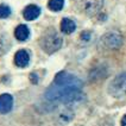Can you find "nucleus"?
<instances>
[{
    "label": "nucleus",
    "instance_id": "7ed1b4c3",
    "mask_svg": "<svg viewBox=\"0 0 126 126\" xmlns=\"http://www.w3.org/2000/svg\"><path fill=\"white\" fill-rule=\"evenodd\" d=\"M108 93L113 98H123L126 95V71L113 79L108 84Z\"/></svg>",
    "mask_w": 126,
    "mask_h": 126
},
{
    "label": "nucleus",
    "instance_id": "dca6fc26",
    "mask_svg": "<svg viewBox=\"0 0 126 126\" xmlns=\"http://www.w3.org/2000/svg\"><path fill=\"white\" fill-rule=\"evenodd\" d=\"M81 39H82L83 42H88V41L91 39V32H88V31L82 32V35H81Z\"/></svg>",
    "mask_w": 126,
    "mask_h": 126
},
{
    "label": "nucleus",
    "instance_id": "f8f14e48",
    "mask_svg": "<svg viewBox=\"0 0 126 126\" xmlns=\"http://www.w3.org/2000/svg\"><path fill=\"white\" fill-rule=\"evenodd\" d=\"M74 118V113L71 110H64L61 114H60V117H58V120H60V123L62 124V125H65V124H68L70 123L71 120Z\"/></svg>",
    "mask_w": 126,
    "mask_h": 126
},
{
    "label": "nucleus",
    "instance_id": "2eb2a0df",
    "mask_svg": "<svg viewBox=\"0 0 126 126\" xmlns=\"http://www.w3.org/2000/svg\"><path fill=\"white\" fill-rule=\"evenodd\" d=\"M11 14V8L7 5H0V18H7Z\"/></svg>",
    "mask_w": 126,
    "mask_h": 126
},
{
    "label": "nucleus",
    "instance_id": "6e6552de",
    "mask_svg": "<svg viewBox=\"0 0 126 126\" xmlns=\"http://www.w3.org/2000/svg\"><path fill=\"white\" fill-rule=\"evenodd\" d=\"M30 62V55L26 50H19L17 51V54L14 55V63L16 65L20 67V68H24L26 67Z\"/></svg>",
    "mask_w": 126,
    "mask_h": 126
},
{
    "label": "nucleus",
    "instance_id": "f257e3e1",
    "mask_svg": "<svg viewBox=\"0 0 126 126\" xmlns=\"http://www.w3.org/2000/svg\"><path fill=\"white\" fill-rule=\"evenodd\" d=\"M45 99L48 101L61 102L64 105H76L83 102L86 95L76 87L52 83V86L45 92Z\"/></svg>",
    "mask_w": 126,
    "mask_h": 126
},
{
    "label": "nucleus",
    "instance_id": "ddd939ff",
    "mask_svg": "<svg viewBox=\"0 0 126 126\" xmlns=\"http://www.w3.org/2000/svg\"><path fill=\"white\" fill-rule=\"evenodd\" d=\"M63 5H64V0H49L48 2V6L51 11H61L63 8Z\"/></svg>",
    "mask_w": 126,
    "mask_h": 126
},
{
    "label": "nucleus",
    "instance_id": "0eeeda50",
    "mask_svg": "<svg viewBox=\"0 0 126 126\" xmlns=\"http://www.w3.org/2000/svg\"><path fill=\"white\" fill-rule=\"evenodd\" d=\"M13 106V98L10 94H2L0 95V113L6 114L12 110Z\"/></svg>",
    "mask_w": 126,
    "mask_h": 126
},
{
    "label": "nucleus",
    "instance_id": "1a4fd4ad",
    "mask_svg": "<svg viewBox=\"0 0 126 126\" xmlns=\"http://www.w3.org/2000/svg\"><path fill=\"white\" fill-rule=\"evenodd\" d=\"M41 14V8L36 5H29L24 12H23V16L26 20H35L36 18H38Z\"/></svg>",
    "mask_w": 126,
    "mask_h": 126
},
{
    "label": "nucleus",
    "instance_id": "4468645a",
    "mask_svg": "<svg viewBox=\"0 0 126 126\" xmlns=\"http://www.w3.org/2000/svg\"><path fill=\"white\" fill-rule=\"evenodd\" d=\"M10 49V42L5 36L0 35V56L6 54Z\"/></svg>",
    "mask_w": 126,
    "mask_h": 126
},
{
    "label": "nucleus",
    "instance_id": "f03ea898",
    "mask_svg": "<svg viewBox=\"0 0 126 126\" xmlns=\"http://www.w3.org/2000/svg\"><path fill=\"white\" fill-rule=\"evenodd\" d=\"M39 44L47 54H54L62 47V37L57 33L56 30L50 29L41 37Z\"/></svg>",
    "mask_w": 126,
    "mask_h": 126
},
{
    "label": "nucleus",
    "instance_id": "a211bd4d",
    "mask_svg": "<svg viewBox=\"0 0 126 126\" xmlns=\"http://www.w3.org/2000/svg\"><path fill=\"white\" fill-rule=\"evenodd\" d=\"M121 126H126V114L123 117V119H121Z\"/></svg>",
    "mask_w": 126,
    "mask_h": 126
},
{
    "label": "nucleus",
    "instance_id": "39448f33",
    "mask_svg": "<svg viewBox=\"0 0 126 126\" xmlns=\"http://www.w3.org/2000/svg\"><path fill=\"white\" fill-rule=\"evenodd\" d=\"M101 44L105 49H110V50H117L119 49L123 44V37L119 32L117 31H111V32H107L102 36L101 38Z\"/></svg>",
    "mask_w": 126,
    "mask_h": 126
},
{
    "label": "nucleus",
    "instance_id": "20e7f679",
    "mask_svg": "<svg viewBox=\"0 0 126 126\" xmlns=\"http://www.w3.org/2000/svg\"><path fill=\"white\" fill-rule=\"evenodd\" d=\"M104 5V0H77V7L87 16H95Z\"/></svg>",
    "mask_w": 126,
    "mask_h": 126
},
{
    "label": "nucleus",
    "instance_id": "9d476101",
    "mask_svg": "<svg viewBox=\"0 0 126 126\" xmlns=\"http://www.w3.org/2000/svg\"><path fill=\"white\" fill-rule=\"evenodd\" d=\"M14 36H16V38L18 39V41H20V42H24V41H26L29 38V36H30V30L26 25H19L18 28L16 29V31H14Z\"/></svg>",
    "mask_w": 126,
    "mask_h": 126
},
{
    "label": "nucleus",
    "instance_id": "9b49d317",
    "mask_svg": "<svg viewBox=\"0 0 126 126\" xmlns=\"http://www.w3.org/2000/svg\"><path fill=\"white\" fill-rule=\"evenodd\" d=\"M75 29H76V25L71 19H69V18H63L62 19V21H61V31L63 33H67V35L73 33L75 31Z\"/></svg>",
    "mask_w": 126,
    "mask_h": 126
},
{
    "label": "nucleus",
    "instance_id": "f3484780",
    "mask_svg": "<svg viewBox=\"0 0 126 126\" xmlns=\"http://www.w3.org/2000/svg\"><path fill=\"white\" fill-rule=\"evenodd\" d=\"M30 80H31L32 83H37V82H38V77H37V75H36L35 73H32V74L30 75Z\"/></svg>",
    "mask_w": 126,
    "mask_h": 126
},
{
    "label": "nucleus",
    "instance_id": "423d86ee",
    "mask_svg": "<svg viewBox=\"0 0 126 126\" xmlns=\"http://www.w3.org/2000/svg\"><path fill=\"white\" fill-rule=\"evenodd\" d=\"M54 83L56 84H63V86H73V87H76V88H82V81L79 79V77L71 75L69 73H65V71H61L60 74H57L55 77V81Z\"/></svg>",
    "mask_w": 126,
    "mask_h": 126
}]
</instances>
